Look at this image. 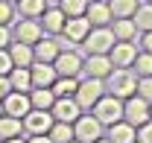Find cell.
<instances>
[{"instance_id": "6da1fadb", "label": "cell", "mask_w": 152, "mask_h": 143, "mask_svg": "<svg viewBox=\"0 0 152 143\" xmlns=\"http://www.w3.org/2000/svg\"><path fill=\"white\" fill-rule=\"evenodd\" d=\"M108 93L117 96V99H129L137 93V79L129 67H114L108 73Z\"/></svg>"}, {"instance_id": "7a4b0ae2", "label": "cell", "mask_w": 152, "mask_h": 143, "mask_svg": "<svg viewBox=\"0 0 152 143\" xmlns=\"http://www.w3.org/2000/svg\"><path fill=\"white\" fill-rule=\"evenodd\" d=\"M91 114H94L102 125L120 123V120H123V99H117V96H111V93H102L99 102L91 108Z\"/></svg>"}, {"instance_id": "3957f363", "label": "cell", "mask_w": 152, "mask_h": 143, "mask_svg": "<svg viewBox=\"0 0 152 143\" xmlns=\"http://www.w3.org/2000/svg\"><path fill=\"white\" fill-rule=\"evenodd\" d=\"M114 32L108 29V26H94L88 35H85V53L88 55H108V50L114 47Z\"/></svg>"}, {"instance_id": "277c9868", "label": "cell", "mask_w": 152, "mask_h": 143, "mask_svg": "<svg viewBox=\"0 0 152 143\" xmlns=\"http://www.w3.org/2000/svg\"><path fill=\"white\" fill-rule=\"evenodd\" d=\"M105 93V85H102V79H94V76H88V79H82L79 82V88H76L73 99L79 102V108L85 111V108H94L99 102V96Z\"/></svg>"}, {"instance_id": "5b68a950", "label": "cell", "mask_w": 152, "mask_h": 143, "mask_svg": "<svg viewBox=\"0 0 152 143\" xmlns=\"http://www.w3.org/2000/svg\"><path fill=\"white\" fill-rule=\"evenodd\" d=\"M123 120L129 125H143V123H149V102L146 99H140L137 93L134 96H129V99H123Z\"/></svg>"}, {"instance_id": "8992f818", "label": "cell", "mask_w": 152, "mask_h": 143, "mask_svg": "<svg viewBox=\"0 0 152 143\" xmlns=\"http://www.w3.org/2000/svg\"><path fill=\"white\" fill-rule=\"evenodd\" d=\"M73 137L82 143H94L102 137V123L96 120L94 114H82L79 120L73 123Z\"/></svg>"}, {"instance_id": "52a82bcc", "label": "cell", "mask_w": 152, "mask_h": 143, "mask_svg": "<svg viewBox=\"0 0 152 143\" xmlns=\"http://www.w3.org/2000/svg\"><path fill=\"white\" fill-rule=\"evenodd\" d=\"M50 114H53V120H58V123H76L82 117V108H79V102H76L73 96H56Z\"/></svg>"}, {"instance_id": "ba28073f", "label": "cell", "mask_w": 152, "mask_h": 143, "mask_svg": "<svg viewBox=\"0 0 152 143\" xmlns=\"http://www.w3.org/2000/svg\"><path fill=\"white\" fill-rule=\"evenodd\" d=\"M20 123H23V131H29V134H47V131H50V125L56 123V120H53V114H50V111L32 108Z\"/></svg>"}, {"instance_id": "9c48e42d", "label": "cell", "mask_w": 152, "mask_h": 143, "mask_svg": "<svg viewBox=\"0 0 152 143\" xmlns=\"http://www.w3.org/2000/svg\"><path fill=\"white\" fill-rule=\"evenodd\" d=\"M3 114H9V117H18V120H23L29 111H32V102H29V93H20V90H12L3 102Z\"/></svg>"}, {"instance_id": "30bf717a", "label": "cell", "mask_w": 152, "mask_h": 143, "mask_svg": "<svg viewBox=\"0 0 152 143\" xmlns=\"http://www.w3.org/2000/svg\"><path fill=\"white\" fill-rule=\"evenodd\" d=\"M41 38H44V29H41V23H38L35 18H26V20H18V23H15V41L35 47Z\"/></svg>"}, {"instance_id": "8fae6325", "label": "cell", "mask_w": 152, "mask_h": 143, "mask_svg": "<svg viewBox=\"0 0 152 143\" xmlns=\"http://www.w3.org/2000/svg\"><path fill=\"white\" fill-rule=\"evenodd\" d=\"M53 67H56L58 76H76V79H79V73H82V58H79V53H73V50H61V53L56 55V61H53Z\"/></svg>"}, {"instance_id": "7c38bea8", "label": "cell", "mask_w": 152, "mask_h": 143, "mask_svg": "<svg viewBox=\"0 0 152 143\" xmlns=\"http://www.w3.org/2000/svg\"><path fill=\"white\" fill-rule=\"evenodd\" d=\"M88 32H91V23H88L85 15H79V18H67V20H64V26H61V35H64V41H70V44H82Z\"/></svg>"}, {"instance_id": "4fadbf2b", "label": "cell", "mask_w": 152, "mask_h": 143, "mask_svg": "<svg viewBox=\"0 0 152 143\" xmlns=\"http://www.w3.org/2000/svg\"><path fill=\"white\" fill-rule=\"evenodd\" d=\"M29 76H32V88H53V82L58 79L56 67L50 61H32Z\"/></svg>"}, {"instance_id": "5bb4252c", "label": "cell", "mask_w": 152, "mask_h": 143, "mask_svg": "<svg viewBox=\"0 0 152 143\" xmlns=\"http://www.w3.org/2000/svg\"><path fill=\"white\" fill-rule=\"evenodd\" d=\"M134 55H137V47L132 41H114V47L108 50V58L114 67H132Z\"/></svg>"}, {"instance_id": "9a60e30c", "label": "cell", "mask_w": 152, "mask_h": 143, "mask_svg": "<svg viewBox=\"0 0 152 143\" xmlns=\"http://www.w3.org/2000/svg\"><path fill=\"white\" fill-rule=\"evenodd\" d=\"M85 18L91 26H108L111 23V9H108V3L105 0H91L88 3V9H85Z\"/></svg>"}, {"instance_id": "2e32d148", "label": "cell", "mask_w": 152, "mask_h": 143, "mask_svg": "<svg viewBox=\"0 0 152 143\" xmlns=\"http://www.w3.org/2000/svg\"><path fill=\"white\" fill-rule=\"evenodd\" d=\"M82 70L88 73V76H94V79H108V73L114 70V64H111L108 55H88L82 61Z\"/></svg>"}, {"instance_id": "e0dca14e", "label": "cell", "mask_w": 152, "mask_h": 143, "mask_svg": "<svg viewBox=\"0 0 152 143\" xmlns=\"http://www.w3.org/2000/svg\"><path fill=\"white\" fill-rule=\"evenodd\" d=\"M41 29L44 32H50V35H61V26H64V20H67V15L58 9V6H47L44 12H41Z\"/></svg>"}, {"instance_id": "ac0fdd59", "label": "cell", "mask_w": 152, "mask_h": 143, "mask_svg": "<svg viewBox=\"0 0 152 143\" xmlns=\"http://www.w3.org/2000/svg\"><path fill=\"white\" fill-rule=\"evenodd\" d=\"M61 53V41L56 38H41L35 47H32V55H35V61H56V55Z\"/></svg>"}, {"instance_id": "d6986e66", "label": "cell", "mask_w": 152, "mask_h": 143, "mask_svg": "<svg viewBox=\"0 0 152 143\" xmlns=\"http://www.w3.org/2000/svg\"><path fill=\"white\" fill-rule=\"evenodd\" d=\"M6 50H9V55H12V64H15V67H32L35 55H32V47H29V44L15 41V44H9Z\"/></svg>"}, {"instance_id": "ffe728a7", "label": "cell", "mask_w": 152, "mask_h": 143, "mask_svg": "<svg viewBox=\"0 0 152 143\" xmlns=\"http://www.w3.org/2000/svg\"><path fill=\"white\" fill-rule=\"evenodd\" d=\"M108 140H111V143H137V128H134V125H129L126 120H120V123L111 125Z\"/></svg>"}, {"instance_id": "44dd1931", "label": "cell", "mask_w": 152, "mask_h": 143, "mask_svg": "<svg viewBox=\"0 0 152 143\" xmlns=\"http://www.w3.org/2000/svg\"><path fill=\"white\" fill-rule=\"evenodd\" d=\"M9 85H12V90L29 93V90H32V76H29V67H12V70H9Z\"/></svg>"}, {"instance_id": "7402d4cb", "label": "cell", "mask_w": 152, "mask_h": 143, "mask_svg": "<svg viewBox=\"0 0 152 143\" xmlns=\"http://www.w3.org/2000/svg\"><path fill=\"white\" fill-rule=\"evenodd\" d=\"M29 102H32V108L50 111L53 102H56V93H53L50 88H32V90H29Z\"/></svg>"}, {"instance_id": "603a6c76", "label": "cell", "mask_w": 152, "mask_h": 143, "mask_svg": "<svg viewBox=\"0 0 152 143\" xmlns=\"http://www.w3.org/2000/svg\"><path fill=\"white\" fill-rule=\"evenodd\" d=\"M111 32L117 41H134V35H137V26H134L132 18H117L111 26Z\"/></svg>"}, {"instance_id": "cb8c5ba5", "label": "cell", "mask_w": 152, "mask_h": 143, "mask_svg": "<svg viewBox=\"0 0 152 143\" xmlns=\"http://www.w3.org/2000/svg\"><path fill=\"white\" fill-rule=\"evenodd\" d=\"M23 131V123L18 117H9V114H0V140H9V137H18Z\"/></svg>"}, {"instance_id": "d4e9b609", "label": "cell", "mask_w": 152, "mask_h": 143, "mask_svg": "<svg viewBox=\"0 0 152 143\" xmlns=\"http://www.w3.org/2000/svg\"><path fill=\"white\" fill-rule=\"evenodd\" d=\"M108 9H111V18H132L134 9L140 6L137 0H105Z\"/></svg>"}, {"instance_id": "484cf974", "label": "cell", "mask_w": 152, "mask_h": 143, "mask_svg": "<svg viewBox=\"0 0 152 143\" xmlns=\"http://www.w3.org/2000/svg\"><path fill=\"white\" fill-rule=\"evenodd\" d=\"M47 137L53 143H67V140H73V123H53L50 125V131H47Z\"/></svg>"}, {"instance_id": "4316f807", "label": "cell", "mask_w": 152, "mask_h": 143, "mask_svg": "<svg viewBox=\"0 0 152 143\" xmlns=\"http://www.w3.org/2000/svg\"><path fill=\"white\" fill-rule=\"evenodd\" d=\"M76 88H79V79H76V76H58L50 90H53L56 96H73Z\"/></svg>"}, {"instance_id": "83f0119b", "label": "cell", "mask_w": 152, "mask_h": 143, "mask_svg": "<svg viewBox=\"0 0 152 143\" xmlns=\"http://www.w3.org/2000/svg\"><path fill=\"white\" fill-rule=\"evenodd\" d=\"M132 20H134V26H137L140 32H149V29H152V3L137 6L134 15H132Z\"/></svg>"}, {"instance_id": "f1b7e54d", "label": "cell", "mask_w": 152, "mask_h": 143, "mask_svg": "<svg viewBox=\"0 0 152 143\" xmlns=\"http://www.w3.org/2000/svg\"><path fill=\"white\" fill-rule=\"evenodd\" d=\"M23 18H41V12L47 9V0H15Z\"/></svg>"}, {"instance_id": "f546056e", "label": "cell", "mask_w": 152, "mask_h": 143, "mask_svg": "<svg viewBox=\"0 0 152 143\" xmlns=\"http://www.w3.org/2000/svg\"><path fill=\"white\" fill-rule=\"evenodd\" d=\"M58 9H61L67 18H79V15H85L88 0H58Z\"/></svg>"}, {"instance_id": "4dcf8cb0", "label": "cell", "mask_w": 152, "mask_h": 143, "mask_svg": "<svg viewBox=\"0 0 152 143\" xmlns=\"http://www.w3.org/2000/svg\"><path fill=\"white\" fill-rule=\"evenodd\" d=\"M134 73H137V79H143V76H152V53H137L132 61Z\"/></svg>"}, {"instance_id": "1f68e13d", "label": "cell", "mask_w": 152, "mask_h": 143, "mask_svg": "<svg viewBox=\"0 0 152 143\" xmlns=\"http://www.w3.org/2000/svg\"><path fill=\"white\" fill-rule=\"evenodd\" d=\"M137 96H140V99H146V102H152V76L137 79Z\"/></svg>"}, {"instance_id": "d6a6232c", "label": "cell", "mask_w": 152, "mask_h": 143, "mask_svg": "<svg viewBox=\"0 0 152 143\" xmlns=\"http://www.w3.org/2000/svg\"><path fill=\"white\" fill-rule=\"evenodd\" d=\"M12 18H15V6L9 0H0V26H9Z\"/></svg>"}, {"instance_id": "836d02e7", "label": "cell", "mask_w": 152, "mask_h": 143, "mask_svg": "<svg viewBox=\"0 0 152 143\" xmlns=\"http://www.w3.org/2000/svg\"><path fill=\"white\" fill-rule=\"evenodd\" d=\"M137 143H152V120L137 125Z\"/></svg>"}, {"instance_id": "e575fe53", "label": "cell", "mask_w": 152, "mask_h": 143, "mask_svg": "<svg viewBox=\"0 0 152 143\" xmlns=\"http://www.w3.org/2000/svg\"><path fill=\"white\" fill-rule=\"evenodd\" d=\"M15 64H12V55H9V50H0V76H9V70H12Z\"/></svg>"}, {"instance_id": "d590c367", "label": "cell", "mask_w": 152, "mask_h": 143, "mask_svg": "<svg viewBox=\"0 0 152 143\" xmlns=\"http://www.w3.org/2000/svg\"><path fill=\"white\" fill-rule=\"evenodd\" d=\"M9 93H12V85H9V76H0V102H3V99H6Z\"/></svg>"}, {"instance_id": "8d00e7d4", "label": "cell", "mask_w": 152, "mask_h": 143, "mask_svg": "<svg viewBox=\"0 0 152 143\" xmlns=\"http://www.w3.org/2000/svg\"><path fill=\"white\" fill-rule=\"evenodd\" d=\"M12 44V32H9V26H0V50H6Z\"/></svg>"}, {"instance_id": "74e56055", "label": "cell", "mask_w": 152, "mask_h": 143, "mask_svg": "<svg viewBox=\"0 0 152 143\" xmlns=\"http://www.w3.org/2000/svg\"><path fill=\"white\" fill-rule=\"evenodd\" d=\"M140 44H143V53H152V29H149V32H143Z\"/></svg>"}, {"instance_id": "f35d334b", "label": "cell", "mask_w": 152, "mask_h": 143, "mask_svg": "<svg viewBox=\"0 0 152 143\" xmlns=\"http://www.w3.org/2000/svg\"><path fill=\"white\" fill-rule=\"evenodd\" d=\"M26 143H53V140H50L47 134H32V137H29Z\"/></svg>"}, {"instance_id": "ab89813d", "label": "cell", "mask_w": 152, "mask_h": 143, "mask_svg": "<svg viewBox=\"0 0 152 143\" xmlns=\"http://www.w3.org/2000/svg\"><path fill=\"white\" fill-rule=\"evenodd\" d=\"M3 143H26V140H23V137L18 134V137H9V140H3Z\"/></svg>"}, {"instance_id": "60d3db41", "label": "cell", "mask_w": 152, "mask_h": 143, "mask_svg": "<svg viewBox=\"0 0 152 143\" xmlns=\"http://www.w3.org/2000/svg\"><path fill=\"white\" fill-rule=\"evenodd\" d=\"M94 143H111V140H108V137H99V140H94Z\"/></svg>"}, {"instance_id": "b9f144b4", "label": "cell", "mask_w": 152, "mask_h": 143, "mask_svg": "<svg viewBox=\"0 0 152 143\" xmlns=\"http://www.w3.org/2000/svg\"><path fill=\"white\" fill-rule=\"evenodd\" d=\"M149 120H152V102H149Z\"/></svg>"}, {"instance_id": "7bdbcfd3", "label": "cell", "mask_w": 152, "mask_h": 143, "mask_svg": "<svg viewBox=\"0 0 152 143\" xmlns=\"http://www.w3.org/2000/svg\"><path fill=\"white\" fill-rule=\"evenodd\" d=\"M67 143H82V140H76V137H73V140H67Z\"/></svg>"}, {"instance_id": "ee69618b", "label": "cell", "mask_w": 152, "mask_h": 143, "mask_svg": "<svg viewBox=\"0 0 152 143\" xmlns=\"http://www.w3.org/2000/svg\"><path fill=\"white\" fill-rule=\"evenodd\" d=\"M0 114H3V105H0Z\"/></svg>"}, {"instance_id": "f6af8a7d", "label": "cell", "mask_w": 152, "mask_h": 143, "mask_svg": "<svg viewBox=\"0 0 152 143\" xmlns=\"http://www.w3.org/2000/svg\"><path fill=\"white\" fill-rule=\"evenodd\" d=\"M9 3H15V0H9Z\"/></svg>"}, {"instance_id": "bcb514c9", "label": "cell", "mask_w": 152, "mask_h": 143, "mask_svg": "<svg viewBox=\"0 0 152 143\" xmlns=\"http://www.w3.org/2000/svg\"><path fill=\"white\" fill-rule=\"evenodd\" d=\"M88 3H91V0H88Z\"/></svg>"}, {"instance_id": "7dc6e473", "label": "cell", "mask_w": 152, "mask_h": 143, "mask_svg": "<svg viewBox=\"0 0 152 143\" xmlns=\"http://www.w3.org/2000/svg\"><path fill=\"white\" fill-rule=\"evenodd\" d=\"M0 143H3V140H0Z\"/></svg>"}, {"instance_id": "c3c4849f", "label": "cell", "mask_w": 152, "mask_h": 143, "mask_svg": "<svg viewBox=\"0 0 152 143\" xmlns=\"http://www.w3.org/2000/svg\"><path fill=\"white\" fill-rule=\"evenodd\" d=\"M149 3H152V0H149Z\"/></svg>"}]
</instances>
